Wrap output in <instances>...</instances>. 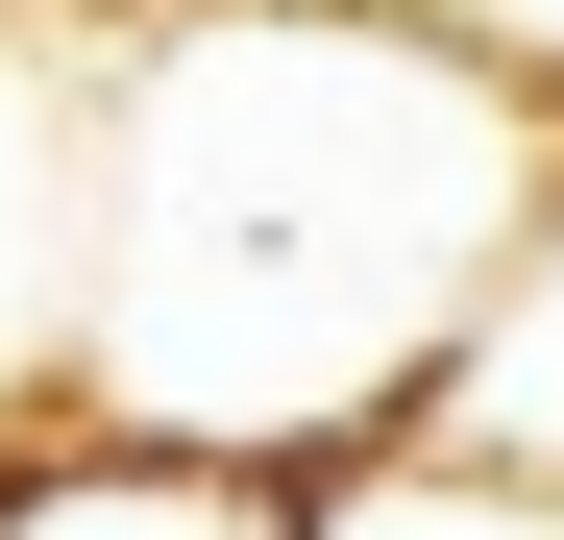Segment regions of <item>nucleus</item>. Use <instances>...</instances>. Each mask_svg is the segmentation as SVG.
I'll return each mask as SVG.
<instances>
[{
    "label": "nucleus",
    "mask_w": 564,
    "mask_h": 540,
    "mask_svg": "<svg viewBox=\"0 0 564 540\" xmlns=\"http://www.w3.org/2000/svg\"><path fill=\"white\" fill-rule=\"evenodd\" d=\"M540 99H491L417 0H99V222H74V418L172 467L393 442L442 320L540 197Z\"/></svg>",
    "instance_id": "obj_1"
},
{
    "label": "nucleus",
    "mask_w": 564,
    "mask_h": 540,
    "mask_svg": "<svg viewBox=\"0 0 564 540\" xmlns=\"http://www.w3.org/2000/svg\"><path fill=\"white\" fill-rule=\"evenodd\" d=\"M74 222H99V0H0V442L74 418Z\"/></svg>",
    "instance_id": "obj_2"
},
{
    "label": "nucleus",
    "mask_w": 564,
    "mask_h": 540,
    "mask_svg": "<svg viewBox=\"0 0 564 540\" xmlns=\"http://www.w3.org/2000/svg\"><path fill=\"white\" fill-rule=\"evenodd\" d=\"M417 442H466V467L564 492V148H540V197H516V246H491V295L442 320V369H417Z\"/></svg>",
    "instance_id": "obj_3"
},
{
    "label": "nucleus",
    "mask_w": 564,
    "mask_h": 540,
    "mask_svg": "<svg viewBox=\"0 0 564 540\" xmlns=\"http://www.w3.org/2000/svg\"><path fill=\"white\" fill-rule=\"evenodd\" d=\"M0 540H270V467H172V442H0Z\"/></svg>",
    "instance_id": "obj_4"
},
{
    "label": "nucleus",
    "mask_w": 564,
    "mask_h": 540,
    "mask_svg": "<svg viewBox=\"0 0 564 540\" xmlns=\"http://www.w3.org/2000/svg\"><path fill=\"white\" fill-rule=\"evenodd\" d=\"M270 540H564V492L466 467V442H319V467H270Z\"/></svg>",
    "instance_id": "obj_5"
},
{
    "label": "nucleus",
    "mask_w": 564,
    "mask_h": 540,
    "mask_svg": "<svg viewBox=\"0 0 564 540\" xmlns=\"http://www.w3.org/2000/svg\"><path fill=\"white\" fill-rule=\"evenodd\" d=\"M417 25L491 74V99H540V123H564V0H417Z\"/></svg>",
    "instance_id": "obj_6"
}]
</instances>
